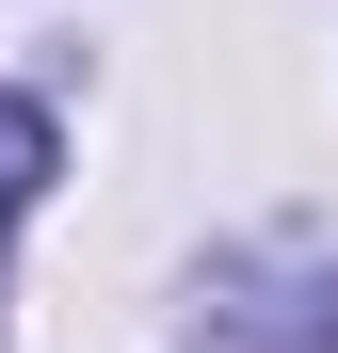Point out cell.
I'll return each mask as SVG.
<instances>
[{
	"instance_id": "1",
	"label": "cell",
	"mask_w": 338,
	"mask_h": 353,
	"mask_svg": "<svg viewBox=\"0 0 338 353\" xmlns=\"http://www.w3.org/2000/svg\"><path fill=\"white\" fill-rule=\"evenodd\" d=\"M48 176H65V129H48L32 97H0V225H17V209L48 193Z\"/></svg>"
}]
</instances>
